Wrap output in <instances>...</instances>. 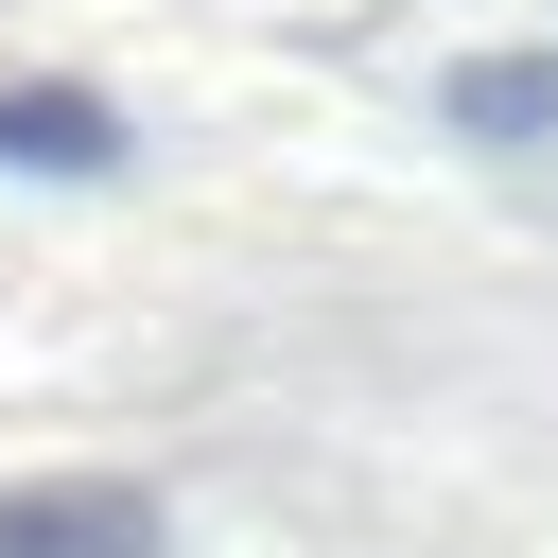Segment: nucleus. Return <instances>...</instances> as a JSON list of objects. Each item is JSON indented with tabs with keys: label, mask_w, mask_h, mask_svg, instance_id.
I'll use <instances>...</instances> for the list:
<instances>
[{
	"label": "nucleus",
	"mask_w": 558,
	"mask_h": 558,
	"mask_svg": "<svg viewBox=\"0 0 558 558\" xmlns=\"http://www.w3.org/2000/svg\"><path fill=\"white\" fill-rule=\"evenodd\" d=\"M0 174H122V105L105 87H0Z\"/></svg>",
	"instance_id": "2"
},
{
	"label": "nucleus",
	"mask_w": 558,
	"mask_h": 558,
	"mask_svg": "<svg viewBox=\"0 0 558 558\" xmlns=\"http://www.w3.org/2000/svg\"><path fill=\"white\" fill-rule=\"evenodd\" d=\"M453 122H471V140H541V122H558V52H471V70H453Z\"/></svg>",
	"instance_id": "3"
},
{
	"label": "nucleus",
	"mask_w": 558,
	"mask_h": 558,
	"mask_svg": "<svg viewBox=\"0 0 558 558\" xmlns=\"http://www.w3.org/2000/svg\"><path fill=\"white\" fill-rule=\"evenodd\" d=\"M0 558H157V488H122V471L0 488Z\"/></svg>",
	"instance_id": "1"
}]
</instances>
